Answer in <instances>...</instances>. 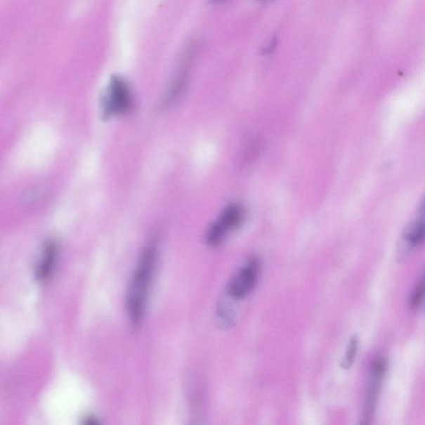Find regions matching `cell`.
Returning a JSON list of instances; mask_svg holds the SVG:
<instances>
[{"mask_svg":"<svg viewBox=\"0 0 425 425\" xmlns=\"http://www.w3.org/2000/svg\"><path fill=\"white\" fill-rule=\"evenodd\" d=\"M405 240L410 246L415 247L425 242V221H418L406 233Z\"/></svg>","mask_w":425,"mask_h":425,"instance_id":"obj_7","label":"cell"},{"mask_svg":"<svg viewBox=\"0 0 425 425\" xmlns=\"http://www.w3.org/2000/svg\"><path fill=\"white\" fill-rule=\"evenodd\" d=\"M103 100V112L105 117L127 112L132 107L129 86L121 77H112Z\"/></svg>","mask_w":425,"mask_h":425,"instance_id":"obj_3","label":"cell"},{"mask_svg":"<svg viewBox=\"0 0 425 425\" xmlns=\"http://www.w3.org/2000/svg\"><path fill=\"white\" fill-rule=\"evenodd\" d=\"M260 271L258 259H251L243 268L231 278L227 287V292L231 299L242 300L252 292L257 283Z\"/></svg>","mask_w":425,"mask_h":425,"instance_id":"obj_5","label":"cell"},{"mask_svg":"<svg viewBox=\"0 0 425 425\" xmlns=\"http://www.w3.org/2000/svg\"><path fill=\"white\" fill-rule=\"evenodd\" d=\"M358 350V338L353 336L351 338L348 347H347L346 353L344 360L341 362V367L345 370H348L353 365L356 354Z\"/></svg>","mask_w":425,"mask_h":425,"instance_id":"obj_8","label":"cell"},{"mask_svg":"<svg viewBox=\"0 0 425 425\" xmlns=\"http://www.w3.org/2000/svg\"><path fill=\"white\" fill-rule=\"evenodd\" d=\"M425 296V282L424 280H420L411 295L410 304V308L417 309L421 305Z\"/></svg>","mask_w":425,"mask_h":425,"instance_id":"obj_9","label":"cell"},{"mask_svg":"<svg viewBox=\"0 0 425 425\" xmlns=\"http://www.w3.org/2000/svg\"><path fill=\"white\" fill-rule=\"evenodd\" d=\"M244 218L245 209L240 204L228 205L217 221L209 228L205 241L210 246L221 244L230 233L241 226Z\"/></svg>","mask_w":425,"mask_h":425,"instance_id":"obj_2","label":"cell"},{"mask_svg":"<svg viewBox=\"0 0 425 425\" xmlns=\"http://www.w3.org/2000/svg\"><path fill=\"white\" fill-rule=\"evenodd\" d=\"M424 282H425V278H424Z\"/></svg>","mask_w":425,"mask_h":425,"instance_id":"obj_11","label":"cell"},{"mask_svg":"<svg viewBox=\"0 0 425 425\" xmlns=\"http://www.w3.org/2000/svg\"><path fill=\"white\" fill-rule=\"evenodd\" d=\"M157 262V247H146L140 256L126 295L127 314L134 327H139L145 318Z\"/></svg>","mask_w":425,"mask_h":425,"instance_id":"obj_1","label":"cell"},{"mask_svg":"<svg viewBox=\"0 0 425 425\" xmlns=\"http://www.w3.org/2000/svg\"><path fill=\"white\" fill-rule=\"evenodd\" d=\"M420 210H421V212H422V213L424 214V216H425V198H424V201H423V203H422L421 207H420Z\"/></svg>","mask_w":425,"mask_h":425,"instance_id":"obj_10","label":"cell"},{"mask_svg":"<svg viewBox=\"0 0 425 425\" xmlns=\"http://www.w3.org/2000/svg\"><path fill=\"white\" fill-rule=\"evenodd\" d=\"M58 244L56 242L48 241L44 247L38 263L35 268V277L39 282H45L51 277L57 262Z\"/></svg>","mask_w":425,"mask_h":425,"instance_id":"obj_6","label":"cell"},{"mask_svg":"<svg viewBox=\"0 0 425 425\" xmlns=\"http://www.w3.org/2000/svg\"><path fill=\"white\" fill-rule=\"evenodd\" d=\"M386 372V362L385 360L379 358L372 365L370 373L367 395L362 417L359 425H371L374 411H376L378 395L380 394L382 381Z\"/></svg>","mask_w":425,"mask_h":425,"instance_id":"obj_4","label":"cell"}]
</instances>
